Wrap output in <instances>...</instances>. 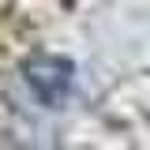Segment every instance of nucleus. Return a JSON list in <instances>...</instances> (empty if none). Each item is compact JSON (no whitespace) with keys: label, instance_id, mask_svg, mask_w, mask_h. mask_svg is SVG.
<instances>
[{"label":"nucleus","instance_id":"1","mask_svg":"<svg viewBox=\"0 0 150 150\" xmlns=\"http://www.w3.org/2000/svg\"><path fill=\"white\" fill-rule=\"evenodd\" d=\"M26 83H30V90L49 105V109H56V105H64V98H68V90H71V64L64 60V56H30L26 60Z\"/></svg>","mask_w":150,"mask_h":150}]
</instances>
